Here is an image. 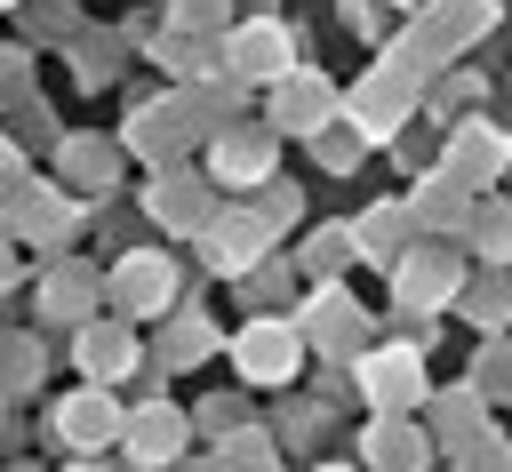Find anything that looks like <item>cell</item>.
<instances>
[{
	"mask_svg": "<svg viewBox=\"0 0 512 472\" xmlns=\"http://www.w3.org/2000/svg\"><path fill=\"white\" fill-rule=\"evenodd\" d=\"M448 280H456V272H448V264H440V256H424V264H416V272H408V304H424V296H440V288H448Z\"/></svg>",
	"mask_w": 512,
	"mask_h": 472,
	"instance_id": "8",
	"label": "cell"
},
{
	"mask_svg": "<svg viewBox=\"0 0 512 472\" xmlns=\"http://www.w3.org/2000/svg\"><path fill=\"white\" fill-rule=\"evenodd\" d=\"M240 360H248V376H288V336L280 328H248Z\"/></svg>",
	"mask_w": 512,
	"mask_h": 472,
	"instance_id": "3",
	"label": "cell"
},
{
	"mask_svg": "<svg viewBox=\"0 0 512 472\" xmlns=\"http://www.w3.org/2000/svg\"><path fill=\"white\" fill-rule=\"evenodd\" d=\"M480 368H488V384H512V352H488Z\"/></svg>",
	"mask_w": 512,
	"mask_h": 472,
	"instance_id": "9",
	"label": "cell"
},
{
	"mask_svg": "<svg viewBox=\"0 0 512 472\" xmlns=\"http://www.w3.org/2000/svg\"><path fill=\"white\" fill-rule=\"evenodd\" d=\"M368 392H376V400H408V392H416V360H408V352L368 360Z\"/></svg>",
	"mask_w": 512,
	"mask_h": 472,
	"instance_id": "4",
	"label": "cell"
},
{
	"mask_svg": "<svg viewBox=\"0 0 512 472\" xmlns=\"http://www.w3.org/2000/svg\"><path fill=\"white\" fill-rule=\"evenodd\" d=\"M224 168H232V184H248V176H264V168H272V152L240 136V144H224Z\"/></svg>",
	"mask_w": 512,
	"mask_h": 472,
	"instance_id": "7",
	"label": "cell"
},
{
	"mask_svg": "<svg viewBox=\"0 0 512 472\" xmlns=\"http://www.w3.org/2000/svg\"><path fill=\"white\" fill-rule=\"evenodd\" d=\"M240 72L280 80V72H288V32H280V24H248V32H240Z\"/></svg>",
	"mask_w": 512,
	"mask_h": 472,
	"instance_id": "1",
	"label": "cell"
},
{
	"mask_svg": "<svg viewBox=\"0 0 512 472\" xmlns=\"http://www.w3.org/2000/svg\"><path fill=\"white\" fill-rule=\"evenodd\" d=\"M56 424H72V440H80V448H96V440H104V424H112V416H104V408H96V400H72V408H64V416H56Z\"/></svg>",
	"mask_w": 512,
	"mask_h": 472,
	"instance_id": "6",
	"label": "cell"
},
{
	"mask_svg": "<svg viewBox=\"0 0 512 472\" xmlns=\"http://www.w3.org/2000/svg\"><path fill=\"white\" fill-rule=\"evenodd\" d=\"M128 448H136L144 464H160V456L176 448V416H168V408H144V416L128 424Z\"/></svg>",
	"mask_w": 512,
	"mask_h": 472,
	"instance_id": "2",
	"label": "cell"
},
{
	"mask_svg": "<svg viewBox=\"0 0 512 472\" xmlns=\"http://www.w3.org/2000/svg\"><path fill=\"white\" fill-rule=\"evenodd\" d=\"M256 248H264V232H256V224H224V232H216V264H248Z\"/></svg>",
	"mask_w": 512,
	"mask_h": 472,
	"instance_id": "5",
	"label": "cell"
}]
</instances>
